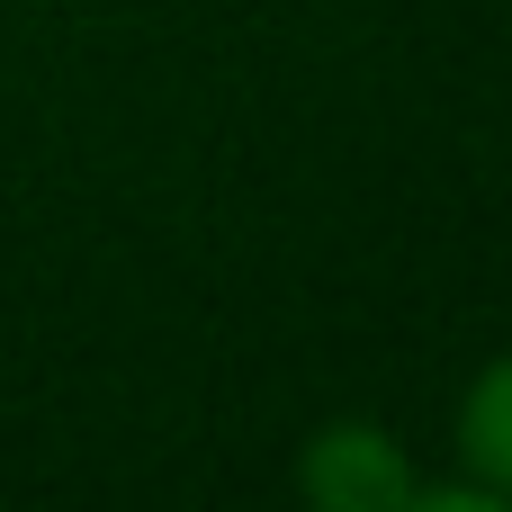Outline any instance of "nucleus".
<instances>
[{
	"mask_svg": "<svg viewBox=\"0 0 512 512\" xmlns=\"http://www.w3.org/2000/svg\"><path fill=\"white\" fill-rule=\"evenodd\" d=\"M297 486L324 512H423V477L405 468V450L378 432V423H333L306 441L297 459Z\"/></svg>",
	"mask_w": 512,
	"mask_h": 512,
	"instance_id": "f257e3e1",
	"label": "nucleus"
},
{
	"mask_svg": "<svg viewBox=\"0 0 512 512\" xmlns=\"http://www.w3.org/2000/svg\"><path fill=\"white\" fill-rule=\"evenodd\" d=\"M459 459H468V486L512 504V351L486 360L477 387L459 396Z\"/></svg>",
	"mask_w": 512,
	"mask_h": 512,
	"instance_id": "f03ea898",
	"label": "nucleus"
}]
</instances>
